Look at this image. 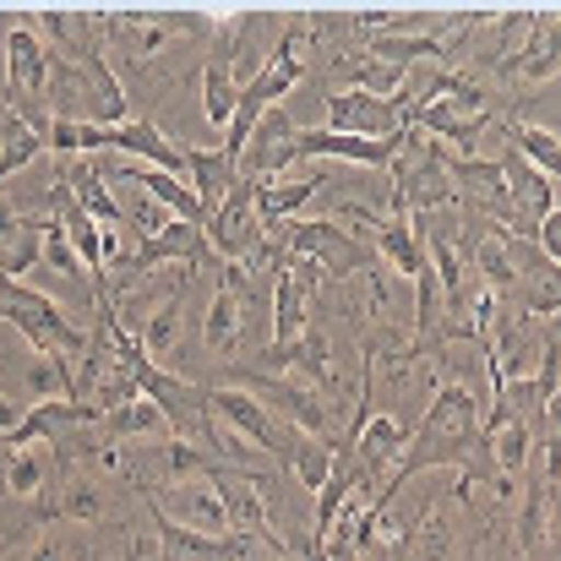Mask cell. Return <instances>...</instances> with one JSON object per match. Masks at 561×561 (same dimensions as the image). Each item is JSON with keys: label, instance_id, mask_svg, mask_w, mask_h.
Wrapping results in <instances>:
<instances>
[{"label": "cell", "instance_id": "30", "mask_svg": "<svg viewBox=\"0 0 561 561\" xmlns=\"http://www.w3.org/2000/svg\"><path fill=\"white\" fill-rule=\"evenodd\" d=\"M5 458H11V453H0V474H5Z\"/></svg>", "mask_w": 561, "mask_h": 561}, {"label": "cell", "instance_id": "10", "mask_svg": "<svg viewBox=\"0 0 561 561\" xmlns=\"http://www.w3.org/2000/svg\"><path fill=\"white\" fill-rule=\"evenodd\" d=\"M153 513H159V518H170V524H181V529L213 535V540H224V535H229L224 502H218V491H213V480H207V474H202V480H181V485H164Z\"/></svg>", "mask_w": 561, "mask_h": 561}, {"label": "cell", "instance_id": "8", "mask_svg": "<svg viewBox=\"0 0 561 561\" xmlns=\"http://www.w3.org/2000/svg\"><path fill=\"white\" fill-rule=\"evenodd\" d=\"M403 104L409 93L398 88L392 99H371V93H333L328 99V131H344V137H366V142H392L403 137Z\"/></svg>", "mask_w": 561, "mask_h": 561}, {"label": "cell", "instance_id": "4", "mask_svg": "<svg viewBox=\"0 0 561 561\" xmlns=\"http://www.w3.org/2000/svg\"><path fill=\"white\" fill-rule=\"evenodd\" d=\"M267 240H278L289 256H306L328 273V284L339 278H355V273H371L376 251L360 245L355 234H344L333 218H289V224H267Z\"/></svg>", "mask_w": 561, "mask_h": 561}, {"label": "cell", "instance_id": "16", "mask_svg": "<svg viewBox=\"0 0 561 561\" xmlns=\"http://www.w3.org/2000/svg\"><path fill=\"white\" fill-rule=\"evenodd\" d=\"M234 71H229V55H207V66H202V121L207 126H229V115H234Z\"/></svg>", "mask_w": 561, "mask_h": 561}, {"label": "cell", "instance_id": "15", "mask_svg": "<svg viewBox=\"0 0 561 561\" xmlns=\"http://www.w3.org/2000/svg\"><path fill=\"white\" fill-rule=\"evenodd\" d=\"M306 306H311V300L295 289V278L278 273V278H273V339H267V350H289V344L311 328Z\"/></svg>", "mask_w": 561, "mask_h": 561}, {"label": "cell", "instance_id": "14", "mask_svg": "<svg viewBox=\"0 0 561 561\" xmlns=\"http://www.w3.org/2000/svg\"><path fill=\"white\" fill-rule=\"evenodd\" d=\"M317 191H322V170L306 175V181H262V186H256V218H262V229L300 218V207H306Z\"/></svg>", "mask_w": 561, "mask_h": 561}, {"label": "cell", "instance_id": "26", "mask_svg": "<svg viewBox=\"0 0 561 561\" xmlns=\"http://www.w3.org/2000/svg\"><path fill=\"white\" fill-rule=\"evenodd\" d=\"M474 262H480V273H485L491 295H507V289L518 284V273H513V262H507V251H502V229H496V234H485V240L474 245Z\"/></svg>", "mask_w": 561, "mask_h": 561}, {"label": "cell", "instance_id": "22", "mask_svg": "<svg viewBox=\"0 0 561 561\" xmlns=\"http://www.w3.org/2000/svg\"><path fill=\"white\" fill-rule=\"evenodd\" d=\"M44 480H49V463H44V453L22 447V453H11V458H5V474H0V485H5L16 502H38V496H44Z\"/></svg>", "mask_w": 561, "mask_h": 561}, {"label": "cell", "instance_id": "2", "mask_svg": "<svg viewBox=\"0 0 561 561\" xmlns=\"http://www.w3.org/2000/svg\"><path fill=\"white\" fill-rule=\"evenodd\" d=\"M224 387H240V392H251L273 420H284L289 431H300V436H317V442H339L344 436V414H333V403L317 392V387H306L300 376H267V371H240V366H229L224 371Z\"/></svg>", "mask_w": 561, "mask_h": 561}, {"label": "cell", "instance_id": "24", "mask_svg": "<svg viewBox=\"0 0 561 561\" xmlns=\"http://www.w3.org/2000/svg\"><path fill=\"white\" fill-rule=\"evenodd\" d=\"M289 469L306 491H322L328 485V469H333V447L317 442V436H295V453H289Z\"/></svg>", "mask_w": 561, "mask_h": 561}, {"label": "cell", "instance_id": "9", "mask_svg": "<svg viewBox=\"0 0 561 561\" xmlns=\"http://www.w3.org/2000/svg\"><path fill=\"white\" fill-rule=\"evenodd\" d=\"M0 77H5V99H44L49 82V49L33 33V22H5L0 11Z\"/></svg>", "mask_w": 561, "mask_h": 561}, {"label": "cell", "instance_id": "5", "mask_svg": "<svg viewBox=\"0 0 561 561\" xmlns=\"http://www.w3.org/2000/svg\"><path fill=\"white\" fill-rule=\"evenodd\" d=\"M137 392L164 414V425H170V436H181V442H202L207 447V436H213V414H207V387H196L186 376L164 371V366H153V360H142L137 371Z\"/></svg>", "mask_w": 561, "mask_h": 561}, {"label": "cell", "instance_id": "3", "mask_svg": "<svg viewBox=\"0 0 561 561\" xmlns=\"http://www.w3.org/2000/svg\"><path fill=\"white\" fill-rule=\"evenodd\" d=\"M0 322H11L33 355H66V360H77L88 350V333L66 317V306L55 295H44V289H33L22 278H5V273H0Z\"/></svg>", "mask_w": 561, "mask_h": 561}, {"label": "cell", "instance_id": "7", "mask_svg": "<svg viewBox=\"0 0 561 561\" xmlns=\"http://www.w3.org/2000/svg\"><path fill=\"white\" fill-rule=\"evenodd\" d=\"M207 480H213V491H218V502H224L229 535H240V540H262L267 551H278V557H284V535H278V529H273V518H267L262 474H245V469L218 463Z\"/></svg>", "mask_w": 561, "mask_h": 561}, {"label": "cell", "instance_id": "12", "mask_svg": "<svg viewBox=\"0 0 561 561\" xmlns=\"http://www.w3.org/2000/svg\"><path fill=\"white\" fill-rule=\"evenodd\" d=\"M557 518V436H546V474L524 491V513H518V551H535L546 540Z\"/></svg>", "mask_w": 561, "mask_h": 561}, {"label": "cell", "instance_id": "28", "mask_svg": "<svg viewBox=\"0 0 561 561\" xmlns=\"http://www.w3.org/2000/svg\"><path fill=\"white\" fill-rule=\"evenodd\" d=\"M38 153H44V142H38L33 131H16L11 142H0V186H5V181H11L16 170H27V164H33Z\"/></svg>", "mask_w": 561, "mask_h": 561}, {"label": "cell", "instance_id": "25", "mask_svg": "<svg viewBox=\"0 0 561 561\" xmlns=\"http://www.w3.org/2000/svg\"><path fill=\"white\" fill-rule=\"evenodd\" d=\"M38 240H44V256H38L44 267H55V273H66V278H77V284H88V273H82V262H77V251L66 245V234H60V224H55L49 213L38 218ZM88 295H93V289H88Z\"/></svg>", "mask_w": 561, "mask_h": 561}, {"label": "cell", "instance_id": "19", "mask_svg": "<svg viewBox=\"0 0 561 561\" xmlns=\"http://www.w3.org/2000/svg\"><path fill=\"white\" fill-rule=\"evenodd\" d=\"M502 131H507L513 153H518V159H524L529 170H540V175H551V181H557V170H561V142H557V131H546V126H529V121H507Z\"/></svg>", "mask_w": 561, "mask_h": 561}, {"label": "cell", "instance_id": "6", "mask_svg": "<svg viewBox=\"0 0 561 561\" xmlns=\"http://www.w3.org/2000/svg\"><path fill=\"white\" fill-rule=\"evenodd\" d=\"M207 414H213L224 431H234L240 442H251L256 453H267V458H284V463H289V453H295V436H300V431H289L284 420H273L251 392H240V387H207Z\"/></svg>", "mask_w": 561, "mask_h": 561}, {"label": "cell", "instance_id": "11", "mask_svg": "<svg viewBox=\"0 0 561 561\" xmlns=\"http://www.w3.org/2000/svg\"><path fill=\"white\" fill-rule=\"evenodd\" d=\"M104 513H110V496L88 474H60V485L49 491V502H33V518L38 524H55V518H66V524H99Z\"/></svg>", "mask_w": 561, "mask_h": 561}, {"label": "cell", "instance_id": "29", "mask_svg": "<svg viewBox=\"0 0 561 561\" xmlns=\"http://www.w3.org/2000/svg\"><path fill=\"white\" fill-rule=\"evenodd\" d=\"M5 561H71V557H66L55 540H33L27 551H16V557H5Z\"/></svg>", "mask_w": 561, "mask_h": 561}, {"label": "cell", "instance_id": "1", "mask_svg": "<svg viewBox=\"0 0 561 561\" xmlns=\"http://www.w3.org/2000/svg\"><path fill=\"white\" fill-rule=\"evenodd\" d=\"M485 453V436H480V398L463 387V381H442L420 414V425L409 431L398 463L387 469L381 491H376L371 513L392 507L398 491L414 480V474H431V469H463Z\"/></svg>", "mask_w": 561, "mask_h": 561}, {"label": "cell", "instance_id": "20", "mask_svg": "<svg viewBox=\"0 0 561 561\" xmlns=\"http://www.w3.org/2000/svg\"><path fill=\"white\" fill-rule=\"evenodd\" d=\"M99 436H104V442H126V436H170V425H164V414H159L148 398H131V403H121V409H110V414L99 420Z\"/></svg>", "mask_w": 561, "mask_h": 561}, {"label": "cell", "instance_id": "17", "mask_svg": "<svg viewBox=\"0 0 561 561\" xmlns=\"http://www.w3.org/2000/svg\"><path fill=\"white\" fill-rule=\"evenodd\" d=\"M366 44L381 66H398V71H409L420 60H447V44L436 33H387V38H366Z\"/></svg>", "mask_w": 561, "mask_h": 561}, {"label": "cell", "instance_id": "23", "mask_svg": "<svg viewBox=\"0 0 561 561\" xmlns=\"http://www.w3.org/2000/svg\"><path fill=\"white\" fill-rule=\"evenodd\" d=\"M213 469H218V458H213L202 442H181V436L164 442V480H170V485L202 480V474H213Z\"/></svg>", "mask_w": 561, "mask_h": 561}, {"label": "cell", "instance_id": "13", "mask_svg": "<svg viewBox=\"0 0 561 561\" xmlns=\"http://www.w3.org/2000/svg\"><path fill=\"white\" fill-rule=\"evenodd\" d=\"M234 181H240V164H234L229 153H218V148H186V186L196 191V202H202L207 218H213L218 202L234 191Z\"/></svg>", "mask_w": 561, "mask_h": 561}, {"label": "cell", "instance_id": "27", "mask_svg": "<svg viewBox=\"0 0 561 561\" xmlns=\"http://www.w3.org/2000/svg\"><path fill=\"white\" fill-rule=\"evenodd\" d=\"M409 82V71H398V66H381V60H366V66H355V93H371V99H392L398 88Z\"/></svg>", "mask_w": 561, "mask_h": 561}, {"label": "cell", "instance_id": "21", "mask_svg": "<svg viewBox=\"0 0 561 561\" xmlns=\"http://www.w3.org/2000/svg\"><path fill=\"white\" fill-rule=\"evenodd\" d=\"M181 289L175 295H164V306L142 322V333H137V344H142V355L148 360H164V355H175V344H181Z\"/></svg>", "mask_w": 561, "mask_h": 561}, {"label": "cell", "instance_id": "18", "mask_svg": "<svg viewBox=\"0 0 561 561\" xmlns=\"http://www.w3.org/2000/svg\"><path fill=\"white\" fill-rule=\"evenodd\" d=\"M240 333H245L240 300H234V289L218 284V295H213V306H207V322H202V344H207L213 355H234V350H240Z\"/></svg>", "mask_w": 561, "mask_h": 561}]
</instances>
